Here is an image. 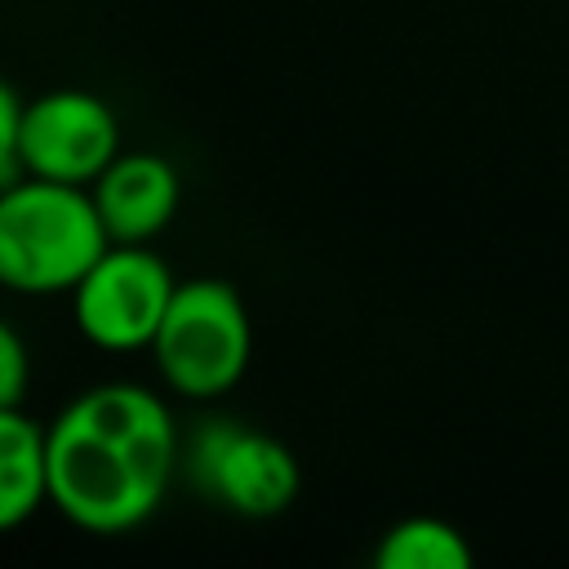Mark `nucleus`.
I'll use <instances>...</instances> for the list:
<instances>
[{
    "instance_id": "nucleus-11",
    "label": "nucleus",
    "mask_w": 569,
    "mask_h": 569,
    "mask_svg": "<svg viewBox=\"0 0 569 569\" xmlns=\"http://www.w3.org/2000/svg\"><path fill=\"white\" fill-rule=\"evenodd\" d=\"M18 124H22V98L13 93V84L0 80V187L22 173V160H18Z\"/></svg>"
},
{
    "instance_id": "nucleus-8",
    "label": "nucleus",
    "mask_w": 569,
    "mask_h": 569,
    "mask_svg": "<svg viewBox=\"0 0 569 569\" xmlns=\"http://www.w3.org/2000/svg\"><path fill=\"white\" fill-rule=\"evenodd\" d=\"M49 502L44 422L27 418L22 405H0V533L27 525Z\"/></svg>"
},
{
    "instance_id": "nucleus-10",
    "label": "nucleus",
    "mask_w": 569,
    "mask_h": 569,
    "mask_svg": "<svg viewBox=\"0 0 569 569\" xmlns=\"http://www.w3.org/2000/svg\"><path fill=\"white\" fill-rule=\"evenodd\" d=\"M31 387V351L22 333L0 320V405H22Z\"/></svg>"
},
{
    "instance_id": "nucleus-5",
    "label": "nucleus",
    "mask_w": 569,
    "mask_h": 569,
    "mask_svg": "<svg viewBox=\"0 0 569 569\" xmlns=\"http://www.w3.org/2000/svg\"><path fill=\"white\" fill-rule=\"evenodd\" d=\"M173 289L178 280L156 249L107 244L67 298L84 342H93L98 351H142L151 347Z\"/></svg>"
},
{
    "instance_id": "nucleus-2",
    "label": "nucleus",
    "mask_w": 569,
    "mask_h": 569,
    "mask_svg": "<svg viewBox=\"0 0 569 569\" xmlns=\"http://www.w3.org/2000/svg\"><path fill=\"white\" fill-rule=\"evenodd\" d=\"M107 244L89 187L36 173L0 187V289L22 298L71 293Z\"/></svg>"
},
{
    "instance_id": "nucleus-1",
    "label": "nucleus",
    "mask_w": 569,
    "mask_h": 569,
    "mask_svg": "<svg viewBox=\"0 0 569 569\" xmlns=\"http://www.w3.org/2000/svg\"><path fill=\"white\" fill-rule=\"evenodd\" d=\"M49 507L84 533L147 525L182 471L169 400L142 382H93L44 422Z\"/></svg>"
},
{
    "instance_id": "nucleus-6",
    "label": "nucleus",
    "mask_w": 569,
    "mask_h": 569,
    "mask_svg": "<svg viewBox=\"0 0 569 569\" xmlns=\"http://www.w3.org/2000/svg\"><path fill=\"white\" fill-rule=\"evenodd\" d=\"M120 120L107 98L89 89H49L22 102L18 160L22 173L93 187V178L120 156Z\"/></svg>"
},
{
    "instance_id": "nucleus-9",
    "label": "nucleus",
    "mask_w": 569,
    "mask_h": 569,
    "mask_svg": "<svg viewBox=\"0 0 569 569\" xmlns=\"http://www.w3.org/2000/svg\"><path fill=\"white\" fill-rule=\"evenodd\" d=\"M373 565L378 569H467L471 547L462 529L440 516H405L378 538Z\"/></svg>"
},
{
    "instance_id": "nucleus-7",
    "label": "nucleus",
    "mask_w": 569,
    "mask_h": 569,
    "mask_svg": "<svg viewBox=\"0 0 569 569\" xmlns=\"http://www.w3.org/2000/svg\"><path fill=\"white\" fill-rule=\"evenodd\" d=\"M111 244H151L182 204V178L160 151H120L89 187Z\"/></svg>"
},
{
    "instance_id": "nucleus-3",
    "label": "nucleus",
    "mask_w": 569,
    "mask_h": 569,
    "mask_svg": "<svg viewBox=\"0 0 569 569\" xmlns=\"http://www.w3.org/2000/svg\"><path fill=\"white\" fill-rule=\"evenodd\" d=\"M147 351L169 396L196 405L222 400L249 373L253 356V320L240 289L218 276L178 280Z\"/></svg>"
},
{
    "instance_id": "nucleus-4",
    "label": "nucleus",
    "mask_w": 569,
    "mask_h": 569,
    "mask_svg": "<svg viewBox=\"0 0 569 569\" xmlns=\"http://www.w3.org/2000/svg\"><path fill=\"white\" fill-rule=\"evenodd\" d=\"M182 476L200 498L249 520L280 516L302 485L293 449L236 418H204L182 436Z\"/></svg>"
}]
</instances>
